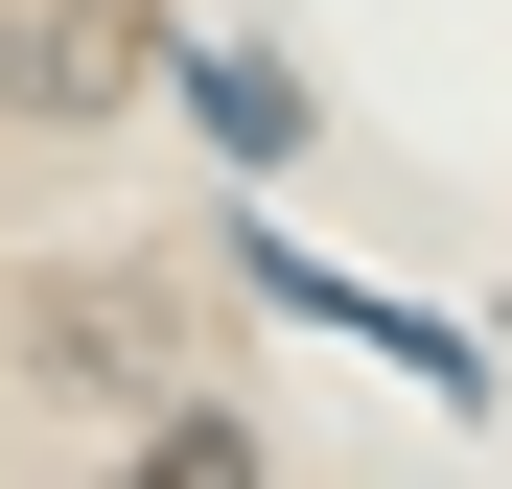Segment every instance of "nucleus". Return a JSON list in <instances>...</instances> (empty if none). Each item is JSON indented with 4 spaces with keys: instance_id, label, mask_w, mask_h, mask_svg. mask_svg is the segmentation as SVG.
Here are the masks:
<instances>
[{
    "instance_id": "obj_1",
    "label": "nucleus",
    "mask_w": 512,
    "mask_h": 489,
    "mask_svg": "<svg viewBox=\"0 0 512 489\" xmlns=\"http://www.w3.org/2000/svg\"><path fill=\"white\" fill-rule=\"evenodd\" d=\"M163 70V0H24V47H0V94L24 117H117Z\"/></svg>"
}]
</instances>
